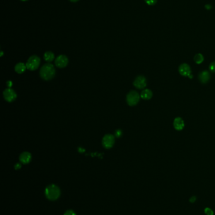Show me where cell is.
<instances>
[{
  "instance_id": "3",
  "label": "cell",
  "mask_w": 215,
  "mask_h": 215,
  "mask_svg": "<svg viewBox=\"0 0 215 215\" xmlns=\"http://www.w3.org/2000/svg\"><path fill=\"white\" fill-rule=\"evenodd\" d=\"M41 62V59L37 56H31L26 63V68L30 71H35L38 69Z\"/></svg>"
},
{
  "instance_id": "17",
  "label": "cell",
  "mask_w": 215,
  "mask_h": 215,
  "mask_svg": "<svg viewBox=\"0 0 215 215\" xmlns=\"http://www.w3.org/2000/svg\"><path fill=\"white\" fill-rule=\"evenodd\" d=\"M145 1L148 5H154L157 2V0H145Z\"/></svg>"
},
{
  "instance_id": "8",
  "label": "cell",
  "mask_w": 215,
  "mask_h": 215,
  "mask_svg": "<svg viewBox=\"0 0 215 215\" xmlns=\"http://www.w3.org/2000/svg\"><path fill=\"white\" fill-rule=\"evenodd\" d=\"M68 64V59L64 55L59 56L55 60V64L59 68H64Z\"/></svg>"
},
{
  "instance_id": "23",
  "label": "cell",
  "mask_w": 215,
  "mask_h": 215,
  "mask_svg": "<svg viewBox=\"0 0 215 215\" xmlns=\"http://www.w3.org/2000/svg\"><path fill=\"white\" fill-rule=\"evenodd\" d=\"M195 201H196V197H194V196L192 197V198L190 199V202H191V203L195 202Z\"/></svg>"
},
{
  "instance_id": "7",
  "label": "cell",
  "mask_w": 215,
  "mask_h": 215,
  "mask_svg": "<svg viewBox=\"0 0 215 215\" xmlns=\"http://www.w3.org/2000/svg\"><path fill=\"white\" fill-rule=\"evenodd\" d=\"M179 73L181 75L185 77H189L191 79L192 78V76L191 75V70L190 66L187 64H181L179 68Z\"/></svg>"
},
{
  "instance_id": "9",
  "label": "cell",
  "mask_w": 215,
  "mask_h": 215,
  "mask_svg": "<svg viewBox=\"0 0 215 215\" xmlns=\"http://www.w3.org/2000/svg\"><path fill=\"white\" fill-rule=\"evenodd\" d=\"M133 84L139 89H143L146 86V79L143 76H139L134 80Z\"/></svg>"
},
{
  "instance_id": "21",
  "label": "cell",
  "mask_w": 215,
  "mask_h": 215,
  "mask_svg": "<svg viewBox=\"0 0 215 215\" xmlns=\"http://www.w3.org/2000/svg\"><path fill=\"white\" fill-rule=\"evenodd\" d=\"M64 215H76V214H75V213H74L73 211L70 210V211H66V212L65 213Z\"/></svg>"
},
{
  "instance_id": "11",
  "label": "cell",
  "mask_w": 215,
  "mask_h": 215,
  "mask_svg": "<svg viewBox=\"0 0 215 215\" xmlns=\"http://www.w3.org/2000/svg\"><path fill=\"white\" fill-rule=\"evenodd\" d=\"M32 158L31 154L28 152H23L20 156V160L23 164H28L30 162Z\"/></svg>"
},
{
  "instance_id": "22",
  "label": "cell",
  "mask_w": 215,
  "mask_h": 215,
  "mask_svg": "<svg viewBox=\"0 0 215 215\" xmlns=\"http://www.w3.org/2000/svg\"><path fill=\"white\" fill-rule=\"evenodd\" d=\"M205 8H206V10H211V9L212 6H211V5H210V4H207V5H205Z\"/></svg>"
},
{
  "instance_id": "27",
  "label": "cell",
  "mask_w": 215,
  "mask_h": 215,
  "mask_svg": "<svg viewBox=\"0 0 215 215\" xmlns=\"http://www.w3.org/2000/svg\"><path fill=\"white\" fill-rule=\"evenodd\" d=\"M21 1H23V2H25V1H27V0H21Z\"/></svg>"
},
{
  "instance_id": "6",
  "label": "cell",
  "mask_w": 215,
  "mask_h": 215,
  "mask_svg": "<svg viewBox=\"0 0 215 215\" xmlns=\"http://www.w3.org/2000/svg\"><path fill=\"white\" fill-rule=\"evenodd\" d=\"M3 97L6 101L11 103L17 98V94L13 89L11 88H7L3 92Z\"/></svg>"
},
{
  "instance_id": "1",
  "label": "cell",
  "mask_w": 215,
  "mask_h": 215,
  "mask_svg": "<svg viewBox=\"0 0 215 215\" xmlns=\"http://www.w3.org/2000/svg\"><path fill=\"white\" fill-rule=\"evenodd\" d=\"M56 74V69L55 66L51 63L44 64L40 71V76L45 80H49L55 77Z\"/></svg>"
},
{
  "instance_id": "24",
  "label": "cell",
  "mask_w": 215,
  "mask_h": 215,
  "mask_svg": "<svg viewBox=\"0 0 215 215\" xmlns=\"http://www.w3.org/2000/svg\"><path fill=\"white\" fill-rule=\"evenodd\" d=\"M15 167L16 169H20V168H21V165L20 164H17L15 165Z\"/></svg>"
},
{
  "instance_id": "20",
  "label": "cell",
  "mask_w": 215,
  "mask_h": 215,
  "mask_svg": "<svg viewBox=\"0 0 215 215\" xmlns=\"http://www.w3.org/2000/svg\"><path fill=\"white\" fill-rule=\"evenodd\" d=\"M122 135V131L118 130L116 132V137L117 138H119L120 136Z\"/></svg>"
},
{
  "instance_id": "16",
  "label": "cell",
  "mask_w": 215,
  "mask_h": 215,
  "mask_svg": "<svg viewBox=\"0 0 215 215\" xmlns=\"http://www.w3.org/2000/svg\"><path fill=\"white\" fill-rule=\"evenodd\" d=\"M194 60L196 64H200L204 61V57L201 53H198V54L194 56Z\"/></svg>"
},
{
  "instance_id": "15",
  "label": "cell",
  "mask_w": 215,
  "mask_h": 215,
  "mask_svg": "<svg viewBox=\"0 0 215 215\" xmlns=\"http://www.w3.org/2000/svg\"><path fill=\"white\" fill-rule=\"evenodd\" d=\"M44 59L45 61L51 62L55 59V55L52 52H46L44 55Z\"/></svg>"
},
{
  "instance_id": "25",
  "label": "cell",
  "mask_w": 215,
  "mask_h": 215,
  "mask_svg": "<svg viewBox=\"0 0 215 215\" xmlns=\"http://www.w3.org/2000/svg\"><path fill=\"white\" fill-rule=\"evenodd\" d=\"M11 81H8V83H7V84H8V87H9V88H11Z\"/></svg>"
},
{
  "instance_id": "26",
  "label": "cell",
  "mask_w": 215,
  "mask_h": 215,
  "mask_svg": "<svg viewBox=\"0 0 215 215\" xmlns=\"http://www.w3.org/2000/svg\"><path fill=\"white\" fill-rule=\"evenodd\" d=\"M70 1L71 2H77L79 0H70Z\"/></svg>"
},
{
  "instance_id": "19",
  "label": "cell",
  "mask_w": 215,
  "mask_h": 215,
  "mask_svg": "<svg viewBox=\"0 0 215 215\" xmlns=\"http://www.w3.org/2000/svg\"><path fill=\"white\" fill-rule=\"evenodd\" d=\"M210 69L211 72H215V62H213L210 65Z\"/></svg>"
},
{
  "instance_id": "5",
  "label": "cell",
  "mask_w": 215,
  "mask_h": 215,
  "mask_svg": "<svg viewBox=\"0 0 215 215\" xmlns=\"http://www.w3.org/2000/svg\"><path fill=\"white\" fill-rule=\"evenodd\" d=\"M115 142V137L111 134H107L102 139V145L107 149H111Z\"/></svg>"
},
{
  "instance_id": "4",
  "label": "cell",
  "mask_w": 215,
  "mask_h": 215,
  "mask_svg": "<svg viewBox=\"0 0 215 215\" xmlns=\"http://www.w3.org/2000/svg\"><path fill=\"white\" fill-rule=\"evenodd\" d=\"M139 98L140 96L136 91H131L127 94V98H126L127 103L131 106H135L139 102Z\"/></svg>"
},
{
  "instance_id": "13",
  "label": "cell",
  "mask_w": 215,
  "mask_h": 215,
  "mask_svg": "<svg viewBox=\"0 0 215 215\" xmlns=\"http://www.w3.org/2000/svg\"><path fill=\"white\" fill-rule=\"evenodd\" d=\"M153 96L152 91L148 89H144L141 93V98L145 100L150 99Z\"/></svg>"
},
{
  "instance_id": "12",
  "label": "cell",
  "mask_w": 215,
  "mask_h": 215,
  "mask_svg": "<svg viewBox=\"0 0 215 215\" xmlns=\"http://www.w3.org/2000/svg\"><path fill=\"white\" fill-rule=\"evenodd\" d=\"M210 79V74L207 71L201 72L199 75V79L202 83H206Z\"/></svg>"
},
{
  "instance_id": "18",
  "label": "cell",
  "mask_w": 215,
  "mask_h": 215,
  "mask_svg": "<svg viewBox=\"0 0 215 215\" xmlns=\"http://www.w3.org/2000/svg\"><path fill=\"white\" fill-rule=\"evenodd\" d=\"M204 213L206 215H213V211L210 209V208H206L204 210Z\"/></svg>"
},
{
  "instance_id": "14",
  "label": "cell",
  "mask_w": 215,
  "mask_h": 215,
  "mask_svg": "<svg viewBox=\"0 0 215 215\" xmlns=\"http://www.w3.org/2000/svg\"><path fill=\"white\" fill-rule=\"evenodd\" d=\"M26 68V65H25L22 62H20L15 65V70L18 74H22L23 72H24Z\"/></svg>"
},
{
  "instance_id": "2",
  "label": "cell",
  "mask_w": 215,
  "mask_h": 215,
  "mask_svg": "<svg viewBox=\"0 0 215 215\" xmlns=\"http://www.w3.org/2000/svg\"><path fill=\"white\" fill-rule=\"evenodd\" d=\"M60 194L59 187L55 185H50L45 189V196L50 200H56Z\"/></svg>"
},
{
  "instance_id": "10",
  "label": "cell",
  "mask_w": 215,
  "mask_h": 215,
  "mask_svg": "<svg viewBox=\"0 0 215 215\" xmlns=\"http://www.w3.org/2000/svg\"><path fill=\"white\" fill-rule=\"evenodd\" d=\"M173 126L177 130H182L184 127V122L183 120L179 117L176 118L173 121Z\"/></svg>"
}]
</instances>
